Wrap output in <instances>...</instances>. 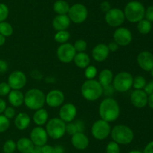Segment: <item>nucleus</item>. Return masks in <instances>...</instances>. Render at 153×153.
<instances>
[{
	"label": "nucleus",
	"instance_id": "obj_1",
	"mask_svg": "<svg viewBox=\"0 0 153 153\" xmlns=\"http://www.w3.org/2000/svg\"><path fill=\"white\" fill-rule=\"evenodd\" d=\"M99 113L102 119L108 122L115 121L120 116V106L117 101L111 98L102 100L99 107Z\"/></svg>",
	"mask_w": 153,
	"mask_h": 153
},
{
	"label": "nucleus",
	"instance_id": "obj_2",
	"mask_svg": "<svg viewBox=\"0 0 153 153\" xmlns=\"http://www.w3.org/2000/svg\"><path fill=\"white\" fill-rule=\"evenodd\" d=\"M81 92L86 100L94 101L100 98L102 94V86L96 80H88L82 84Z\"/></svg>",
	"mask_w": 153,
	"mask_h": 153
},
{
	"label": "nucleus",
	"instance_id": "obj_3",
	"mask_svg": "<svg viewBox=\"0 0 153 153\" xmlns=\"http://www.w3.org/2000/svg\"><path fill=\"white\" fill-rule=\"evenodd\" d=\"M45 102L46 95L38 88L29 89L24 95V103L28 109L37 110L43 108Z\"/></svg>",
	"mask_w": 153,
	"mask_h": 153
},
{
	"label": "nucleus",
	"instance_id": "obj_4",
	"mask_svg": "<svg viewBox=\"0 0 153 153\" xmlns=\"http://www.w3.org/2000/svg\"><path fill=\"white\" fill-rule=\"evenodd\" d=\"M145 8L138 1H131L126 5L124 14L126 19L130 22H138L144 18Z\"/></svg>",
	"mask_w": 153,
	"mask_h": 153
},
{
	"label": "nucleus",
	"instance_id": "obj_5",
	"mask_svg": "<svg viewBox=\"0 0 153 153\" xmlns=\"http://www.w3.org/2000/svg\"><path fill=\"white\" fill-rule=\"evenodd\" d=\"M111 135L113 141L122 145L131 143L134 140V132L129 127L125 124L114 126L112 130H111Z\"/></svg>",
	"mask_w": 153,
	"mask_h": 153
},
{
	"label": "nucleus",
	"instance_id": "obj_6",
	"mask_svg": "<svg viewBox=\"0 0 153 153\" xmlns=\"http://www.w3.org/2000/svg\"><path fill=\"white\" fill-rule=\"evenodd\" d=\"M46 130L48 136L52 139H60L66 133V124L60 118H53L46 124Z\"/></svg>",
	"mask_w": 153,
	"mask_h": 153
},
{
	"label": "nucleus",
	"instance_id": "obj_7",
	"mask_svg": "<svg viewBox=\"0 0 153 153\" xmlns=\"http://www.w3.org/2000/svg\"><path fill=\"white\" fill-rule=\"evenodd\" d=\"M112 82L113 87L116 91L124 92L129 90L132 86L133 76L128 72L123 71L117 74L114 77Z\"/></svg>",
	"mask_w": 153,
	"mask_h": 153
},
{
	"label": "nucleus",
	"instance_id": "obj_8",
	"mask_svg": "<svg viewBox=\"0 0 153 153\" xmlns=\"http://www.w3.org/2000/svg\"><path fill=\"white\" fill-rule=\"evenodd\" d=\"M88 11L87 8L80 3L72 5L68 11V16L70 21L77 24L85 22L88 17Z\"/></svg>",
	"mask_w": 153,
	"mask_h": 153
},
{
	"label": "nucleus",
	"instance_id": "obj_9",
	"mask_svg": "<svg viewBox=\"0 0 153 153\" xmlns=\"http://www.w3.org/2000/svg\"><path fill=\"white\" fill-rule=\"evenodd\" d=\"M111 126L108 122L103 119L96 121L91 128V133L94 138L97 140H105L111 134Z\"/></svg>",
	"mask_w": 153,
	"mask_h": 153
},
{
	"label": "nucleus",
	"instance_id": "obj_10",
	"mask_svg": "<svg viewBox=\"0 0 153 153\" xmlns=\"http://www.w3.org/2000/svg\"><path fill=\"white\" fill-rule=\"evenodd\" d=\"M105 20L110 26L118 27L123 23L126 17L123 10L114 8H111L108 11L106 12Z\"/></svg>",
	"mask_w": 153,
	"mask_h": 153
},
{
	"label": "nucleus",
	"instance_id": "obj_11",
	"mask_svg": "<svg viewBox=\"0 0 153 153\" xmlns=\"http://www.w3.org/2000/svg\"><path fill=\"white\" fill-rule=\"evenodd\" d=\"M76 51L73 44L69 43L61 44L57 50V56L58 59L64 63H70L73 61Z\"/></svg>",
	"mask_w": 153,
	"mask_h": 153
},
{
	"label": "nucleus",
	"instance_id": "obj_12",
	"mask_svg": "<svg viewBox=\"0 0 153 153\" xmlns=\"http://www.w3.org/2000/svg\"><path fill=\"white\" fill-rule=\"evenodd\" d=\"M26 82V76L23 72L20 70H15L12 72L7 78V83L12 89H21L25 86Z\"/></svg>",
	"mask_w": 153,
	"mask_h": 153
},
{
	"label": "nucleus",
	"instance_id": "obj_13",
	"mask_svg": "<svg viewBox=\"0 0 153 153\" xmlns=\"http://www.w3.org/2000/svg\"><path fill=\"white\" fill-rule=\"evenodd\" d=\"M114 39L119 46H127L132 40V34L127 28L120 27L115 30Z\"/></svg>",
	"mask_w": 153,
	"mask_h": 153
},
{
	"label": "nucleus",
	"instance_id": "obj_14",
	"mask_svg": "<svg viewBox=\"0 0 153 153\" xmlns=\"http://www.w3.org/2000/svg\"><path fill=\"white\" fill-rule=\"evenodd\" d=\"M31 140L36 146L42 147L46 145L48 140V134L46 130L41 126L34 128L31 132Z\"/></svg>",
	"mask_w": 153,
	"mask_h": 153
},
{
	"label": "nucleus",
	"instance_id": "obj_15",
	"mask_svg": "<svg viewBox=\"0 0 153 153\" xmlns=\"http://www.w3.org/2000/svg\"><path fill=\"white\" fill-rule=\"evenodd\" d=\"M137 62L140 68L150 71L153 68V54L147 50L142 51L137 55Z\"/></svg>",
	"mask_w": 153,
	"mask_h": 153
},
{
	"label": "nucleus",
	"instance_id": "obj_16",
	"mask_svg": "<svg viewBox=\"0 0 153 153\" xmlns=\"http://www.w3.org/2000/svg\"><path fill=\"white\" fill-rule=\"evenodd\" d=\"M76 114H77V109H76V106L73 104H65L60 109V118L62 119L64 122H73L75 117L76 116Z\"/></svg>",
	"mask_w": 153,
	"mask_h": 153
},
{
	"label": "nucleus",
	"instance_id": "obj_17",
	"mask_svg": "<svg viewBox=\"0 0 153 153\" xmlns=\"http://www.w3.org/2000/svg\"><path fill=\"white\" fill-rule=\"evenodd\" d=\"M130 99L135 107L143 108L147 105L148 94L143 89H134L131 92Z\"/></svg>",
	"mask_w": 153,
	"mask_h": 153
},
{
	"label": "nucleus",
	"instance_id": "obj_18",
	"mask_svg": "<svg viewBox=\"0 0 153 153\" xmlns=\"http://www.w3.org/2000/svg\"><path fill=\"white\" fill-rule=\"evenodd\" d=\"M64 101V94L58 89L52 90L46 96V102L51 107H58Z\"/></svg>",
	"mask_w": 153,
	"mask_h": 153
},
{
	"label": "nucleus",
	"instance_id": "obj_19",
	"mask_svg": "<svg viewBox=\"0 0 153 153\" xmlns=\"http://www.w3.org/2000/svg\"><path fill=\"white\" fill-rule=\"evenodd\" d=\"M109 52H110V50L108 45L105 44H99L93 49L92 56L95 61L101 62L108 58Z\"/></svg>",
	"mask_w": 153,
	"mask_h": 153
},
{
	"label": "nucleus",
	"instance_id": "obj_20",
	"mask_svg": "<svg viewBox=\"0 0 153 153\" xmlns=\"http://www.w3.org/2000/svg\"><path fill=\"white\" fill-rule=\"evenodd\" d=\"M71 142L73 146L79 150H84L89 145V139L83 132H79L72 135Z\"/></svg>",
	"mask_w": 153,
	"mask_h": 153
},
{
	"label": "nucleus",
	"instance_id": "obj_21",
	"mask_svg": "<svg viewBox=\"0 0 153 153\" xmlns=\"http://www.w3.org/2000/svg\"><path fill=\"white\" fill-rule=\"evenodd\" d=\"M70 20L68 15L62 14L57 15L52 21V26L57 31L61 30H67V28L70 26Z\"/></svg>",
	"mask_w": 153,
	"mask_h": 153
},
{
	"label": "nucleus",
	"instance_id": "obj_22",
	"mask_svg": "<svg viewBox=\"0 0 153 153\" xmlns=\"http://www.w3.org/2000/svg\"><path fill=\"white\" fill-rule=\"evenodd\" d=\"M31 122L30 116L25 112H19L16 115L14 119V124L19 130H25L29 125Z\"/></svg>",
	"mask_w": 153,
	"mask_h": 153
},
{
	"label": "nucleus",
	"instance_id": "obj_23",
	"mask_svg": "<svg viewBox=\"0 0 153 153\" xmlns=\"http://www.w3.org/2000/svg\"><path fill=\"white\" fill-rule=\"evenodd\" d=\"M35 146L31 140L27 137H22L16 142V148L21 153H31Z\"/></svg>",
	"mask_w": 153,
	"mask_h": 153
},
{
	"label": "nucleus",
	"instance_id": "obj_24",
	"mask_svg": "<svg viewBox=\"0 0 153 153\" xmlns=\"http://www.w3.org/2000/svg\"><path fill=\"white\" fill-rule=\"evenodd\" d=\"M7 95L9 103L13 106L18 107L24 103V95L19 90H11Z\"/></svg>",
	"mask_w": 153,
	"mask_h": 153
},
{
	"label": "nucleus",
	"instance_id": "obj_25",
	"mask_svg": "<svg viewBox=\"0 0 153 153\" xmlns=\"http://www.w3.org/2000/svg\"><path fill=\"white\" fill-rule=\"evenodd\" d=\"M73 61L76 66L80 68H86L88 66H89L90 62H91L89 56L84 52L76 53L73 58Z\"/></svg>",
	"mask_w": 153,
	"mask_h": 153
},
{
	"label": "nucleus",
	"instance_id": "obj_26",
	"mask_svg": "<svg viewBox=\"0 0 153 153\" xmlns=\"http://www.w3.org/2000/svg\"><path fill=\"white\" fill-rule=\"evenodd\" d=\"M85 130V124L83 122L77 120L76 122H70L69 124H66V132L70 135H73L76 133L83 132Z\"/></svg>",
	"mask_w": 153,
	"mask_h": 153
},
{
	"label": "nucleus",
	"instance_id": "obj_27",
	"mask_svg": "<svg viewBox=\"0 0 153 153\" xmlns=\"http://www.w3.org/2000/svg\"><path fill=\"white\" fill-rule=\"evenodd\" d=\"M48 112L46 110L43 108L37 110L33 116V120L34 123L38 126H42L46 123L48 120Z\"/></svg>",
	"mask_w": 153,
	"mask_h": 153
},
{
	"label": "nucleus",
	"instance_id": "obj_28",
	"mask_svg": "<svg viewBox=\"0 0 153 153\" xmlns=\"http://www.w3.org/2000/svg\"><path fill=\"white\" fill-rule=\"evenodd\" d=\"M113 79V73L109 69H104L100 72L99 75V82L101 84L102 86H105L111 84Z\"/></svg>",
	"mask_w": 153,
	"mask_h": 153
},
{
	"label": "nucleus",
	"instance_id": "obj_29",
	"mask_svg": "<svg viewBox=\"0 0 153 153\" xmlns=\"http://www.w3.org/2000/svg\"><path fill=\"white\" fill-rule=\"evenodd\" d=\"M70 6L69 5L68 3L64 0H58L54 3L53 9L55 13L58 14V15L67 14H68L69 10H70Z\"/></svg>",
	"mask_w": 153,
	"mask_h": 153
},
{
	"label": "nucleus",
	"instance_id": "obj_30",
	"mask_svg": "<svg viewBox=\"0 0 153 153\" xmlns=\"http://www.w3.org/2000/svg\"><path fill=\"white\" fill-rule=\"evenodd\" d=\"M137 30L142 34H147L151 32L152 28V22L148 21L147 20L143 19L137 22Z\"/></svg>",
	"mask_w": 153,
	"mask_h": 153
},
{
	"label": "nucleus",
	"instance_id": "obj_31",
	"mask_svg": "<svg viewBox=\"0 0 153 153\" xmlns=\"http://www.w3.org/2000/svg\"><path fill=\"white\" fill-rule=\"evenodd\" d=\"M13 27L8 22H0V34H2L4 37H9L13 34Z\"/></svg>",
	"mask_w": 153,
	"mask_h": 153
},
{
	"label": "nucleus",
	"instance_id": "obj_32",
	"mask_svg": "<svg viewBox=\"0 0 153 153\" xmlns=\"http://www.w3.org/2000/svg\"><path fill=\"white\" fill-rule=\"evenodd\" d=\"M70 33L67 30H61L58 31L55 35V40L57 42L61 44H64L70 39Z\"/></svg>",
	"mask_w": 153,
	"mask_h": 153
},
{
	"label": "nucleus",
	"instance_id": "obj_33",
	"mask_svg": "<svg viewBox=\"0 0 153 153\" xmlns=\"http://www.w3.org/2000/svg\"><path fill=\"white\" fill-rule=\"evenodd\" d=\"M146 84V80L143 76H135L133 78V84L132 86L134 87L135 89H143L145 87Z\"/></svg>",
	"mask_w": 153,
	"mask_h": 153
},
{
	"label": "nucleus",
	"instance_id": "obj_34",
	"mask_svg": "<svg viewBox=\"0 0 153 153\" xmlns=\"http://www.w3.org/2000/svg\"><path fill=\"white\" fill-rule=\"evenodd\" d=\"M16 148V143L13 140H7L3 145V152L4 153H13Z\"/></svg>",
	"mask_w": 153,
	"mask_h": 153
},
{
	"label": "nucleus",
	"instance_id": "obj_35",
	"mask_svg": "<svg viewBox=\"0 0 153 153\" xmlns=\"http://www.w3.org/2000/svg\"><path fill=\"white\" fill-rule=\"evenodd\" d=\"M10 126V120L4 116V115L0 114V133L6 131Z\"/></svg>",
	"mask_w": 153,
	"mask_h": 153
},
{
	"label": "nucleus",
	"instance_id": "obj_36",
	"mask_svg": "<svg viewBox=\"0 0 153 153\" xmlns=\"http://www.w3.org/2000/svg\"><path fill=\"white\" fill-rule=\"evenodd\" d=\"M119 144L117 143L114 141H111L108 143L106 146V153H120Z\"/></svg>",
	"mask_w": 153,
	"mask_h": 153
},
{
	"label": "nucleus",
	"instance_id": "obj_37",
	"mask_svg": "<svg viewBox=\"0 0 153 153\" xmlns=\"http://www.w3.org/2000/svg\"><path fill=\"white\" fill-rule=\"evenodd\" d=\"M9 14L8 8L4 3H0V22H4Z\"/></svg>",
	"mask_w": 153,
	"mask_h": 153
},
{
	"label": "nucleus",
	"instance_id": "obj_38",
	"mask_svg": "<svg viewBox=\"0 0 153 153\" xmlns=\"http://www.w3.org/2000/svg\"><path fill=\"white\" fill-rule=\"evenodd\" d=\"M75 50L76 51L79 52H85L87 49V42L85 40H82V39H79V40H76L75 42L74 45Z\"/></svg>",
	"mask_w": 153,
	"mask_h": 153
},
{
	"label": "nucleus",
	"instance_id": "obj_39",
	"mask_svg": "<svg viewBox=\"0 0 153 153\" xmlns=\"http://www.w3.org/2000/svg\"><path fill=\"white\" fill-rule=\"evenodd\" d=\"M97 74V68L93 65H89L86 68L85 70V76L88 80H92L96 76Z\"/></svg>",
	"mask_w": 153,
	"mask_h": 153
},
{
	"label": "nucleus",
	"instance_id": "obj_40",
	"mask_svg": "<svg viewBox=\"0 0 153 153\" xmlns=\"http://www.w3.org/2000/svg\"><path fill=\"white\" fill-rule=\"evenodd\" d=\"M10 92V87L7 82H1L0 83V96H6Z\"/></svg>",
	"mask_w": 153,
	"mask_h": 153
},
{
	"label": "nucleus",
	"instance_id": "obj_41",
	"mask_svg": "<svg viewBox=\"0 0 153 153\" xmlns=\"http://www.w3.org/2000/svg\"><path fill=\"white\" fill-rule=\"evenodd\" d=\"M3 112H4V116L7 117L8 119L13 118L15 116V114H16V111H15L14 108L12 107V106H7V107H6Z\"/></svg>",
	"mask_w": 153,
	"mask_h": 153
},
{
	"label": "nucleus",
	"instance_id": "obj_42",
	"mask_svg": "<svg viewBox=\"0 0 153 153\" xmlns=\"http://www.w3.org/2000/svg\"><path fill=\"white\" fill-rule=\"evenodd\" d=\"M145 19L147 20L149 22H153V5L149 6L145 10Z\"/></svg>",
	"mask_w": 153,
	"mask_h": 153
},
{
	"label": "nucleus",
	"instance_id": "obj_43",
	"mask_svg": "<svg viewBox=\"0 0 153 153\" xmlns=\"http://www.w3.org/2000/svg\"><path fill=\"white\" fill-rule=\"evenodd\" d=\"M114 88L113 86H111V84L110 85L105 86H102V94L104 93L105 95H111V94L114 92Z\"/></svg>",
	"mask_w": 153,
	"mask_h": 153
},
{
	"label": "nucleus",
	"instance_id": "obj_44",
	"mask_svg": "<svg viewBox=\"0 0 153 153\" xmlns=\"http://www.w3.org/2000/svg\"><path fill=\"white\" fill-rule=\"evenodd\" d=\"M143 89H144L143 91H144L147 94H150L153 93V80L149 81L148 83L146 82V86H145V87L143 88Z\"/></svg>",
	"mask_w": 153,
	"mask_h": 153
},
{
	"label": "nucleus",
	"instance_id": "obj_45",
	"mask_svg": "<svg viewBox=\"0 0 153 153\" xmlns=\"http://www.w3.org/2000/svg\"><path fill=\"white\" fill-rule=\"evenodd\" d=\"M42 153H55V147L50 145H44L41 147Z\"/></svg>",
	"mask_w": 153,
	"mask_h": 153
},
{
	"label": "nucleus",
	"instance_id": "obj_46",
	"mask_svg": "<svg viewBox=\"0 0 153 153\" xmlns=\"http://www.w3.org/2000/svg\"><path fill=\"white\" fill-rule=\"evenodd\" d=\"M8 68V64L4 60L0 59V74L5 73Z\"/></svg>",
	"mask_w": 153,
	"mask_h": 153
},
{
	"label": "nucleus",
	"instance_id": "obj_47",
	"mask_svg": "<svg viewBox=\"0 0 153 153\" xmlns=\"http://www.w3.org/2000/svg\"><path fill=\"white\" fill-rule=\"evenodd\" d=\"M100 8L102 10L103 12H108L109 10H110L111 8V4L108 2H103L101 3L100 4Z\"/></svg>",
	"mask_w": 153,
	"mask_h": 153
},
{
	"label": "nucleus",
	"instance_id": "obj_48",
	"mask_svg": "<svg viewBox=\"0 0 153 153\" xmlns=\"http://www.w3.org/2000/svg\"><path fill=\"white\" fill-rule=\"evenodd\" d=\"M143 153H153V140L148 142L143 149Z\"/></svg>",
	"mask_w": 153,
	"mask_h": 153
},
{
	"label": "nucleus",
	"instance_id": "obj_49",
	"mask_svg": "<svg viewBox=\"0 0 153 153\" xmlns=\"http://www.w3.org/2000/svg\"><path fill=\"white\" fill-rule=\"evenodd\" d=\"M108 49L110 51H112V52H114L117 50L119 48V45L116 43V42H112V43L109 44V45H108Z\"/></svg>",
	"mask_w": 153,
	"mask_h": 153
},
{
	"label": "nucleus",
	"instance_id": "obj_50",
	"mask_svg": "<svg viewBox=\"0 0 153 153\" xmlns=\"http://www.w3.org/2000/svg\"><path fill=\"white\" fill-rule=\"evenodd\" d=\"M6 107H7V106H6V102L4 101V100L0 98V114H1L4 112Z\"/></svg>",
	"mask_w": 153,
	"mask_h": 153
},
{
	"label": "nucleus",
	"instance_id": "obj_51",
	"mask_svg": "<svg viewBox=\"0 0 153 153\" xmlns=\"http://www.w3.org/2000/svg\"><path fill=\"white\" fill-rule=\"evenodd\" d=\"M147 104L150 108L153 109V93L149 94L148 96V100H147Z\"/></svg>",
	"mask_w": 153,
	"mask_h": 153
},
{
	"label": "nucleus",
	"instance_id": "obj_52",
	"mask_svg": "<svg viewBox=\"0 0 153 153\" xmlns=\"http://www.w3.org/2000/svg\"><path fill=\"white\" fill-rule=\"evenodd\" d=\"M55 153H64V148L61 145H58L55 146Z\"/></svg>",
	"mask_w": 153,
	"mask_h": 153
},
{
	"label": "nucleus",
	"instance_id": "obj_53",
	"mask_svg": "<svg viewBox=\"0 0 153 153\" xmlns=\"http://www.w3.org/2000/svg\"><path fill=\"white\" fill-rule=\"evenodd\" d=\"M31 153H42V148L40 146H34Z\"/></svg>",
	"mask_w": 153,
	"mask_h": 153
},
{
	"label": "nucleus",
	"instance_id": "obj_54",
	"mask_svg": "<svg viewBox=\"0 0 153 153\" xmlns=\"http://www.w3.org/2000/svg\"><path fill=\"white\" fill-rule=\"evenodd\" d=\"M5 37L4 36H3L2 34H0V46H1L2 45L4 44V43H5Z\"/></svg>",
	"mask_w": 153,
	"mask_h": 153
},
{
	"label": "nucleus",
	"instance_id": "obj_55",
	"mask_svg": "<svg viewBox=\"0 0 153 153\" xmlns=\"http://www.w3.org/2000/svg\"><path fill=\"white\" fill-rule=\"evenodd\" d=\"M128 153H143V152L140 151V150H131V151L128 152Z\"/></svg>",
	"mask_w": 153,
	"mask_h": 153
},
{
	"label": "nucleus",
	"instance_id": "obj_56",
	"mask_svg": "<svg viewBox=\"0 0 153 153\" xmlns=\"http://www.w3.org/2000/svg\"><path fill=\"white\" fill-rule=\"evenodd\" d=\"M149 72H150V74H151V76H152V78H153V68H152V70H151L150 71H149Z\"/></svg>",
	"mask_w": 153,
	"mask_h": 153
}]
</instances>
